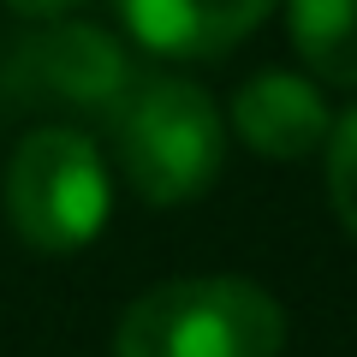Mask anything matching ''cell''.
Segmentation results:
<instances>
[{
	"instance_id": "cell-8",
	"label": "cell",
	"mask_w": 357,
	"mask_h": 357,
	"mask_svg": "<svg viewBox=\"0 0 357 357\" xmlns=\"http://www.w3.org/2000/svg\"><path fill=\"white\" fill-rule=\"evenodd\" d=\"M328 197H333V215L345 220V232L357 238V107L328 131Z\"/></svg>"
},
{
	"instance_id": "cell-3",
	"label": "cell",
	"mask_w": 357,
	"mask_h": 357,
	"mask_svg": "<svg viewBox=\"0 0 357 357\" xmlns=\"http://www.w3.org/2000/svg\"><path fill=\"white\" fill-rule=\"evenodd\" d=\"M114 185L96 143L72 126H42L18 143L6 167V215L18 238L42 256H72L107 227Z\"/></svg>"
},
{
	"instance_id": "cell-5",
	"label": "cell",
	"mask_w": 357,
	"mask_h": 357,
	"mask_svg": "<svg viewBox=\"0 0 357 357\" xmlns=\"http://www.w3.org/2000/svg\"><path fill=\"white\" fill-rule=\"evenodd\" d=\"M114 6L131 36L167 60H215L274 13V0H114Z\"/></svg>"
},
{
	"instance_id": "cell-2",
	"label": "cell",
	"mask_w": 357,
	"mask_h": 357,
	"mask_svg": "<svg viewBox=\"0 0 357 357\" xmlns=\"http://www.w3.org/2000/svg\"><path fill=\"white\" fill-rule=\"evenodd\" d=\"M114 143H119L126 178L161 208L203 197L215 185L220 161H227L220 107L191 77H143V84H131L126 102L114 107Z\"/></svg>"
},
{
	"instance_id": "cell-1",
	"label": "cell",
	"mask_w": 357,
	"mask_h": 357,
	"mask_svg": "<svg viewBox=\"0 0 357 357\" xmlns=\"http://www.w3.org/2000/svg\"><path fill=\"white\" fill-rule=\"evenodd\" d=\"M286 316L256 280H161L126 310L114 357H280Z\"/></svg>"
},
{
	"instance_id": "cell-9",
	"label": "cell",
	"mask_w": 357,
	"mask_h": 357,
	"mask_svg": "<svg viewBox=\"0 0 357 357\" xmlns=\"http://www.w3.org/2000/svg\"><path fill=\"white\" fill-rule=\"evenodd\" d=\"M6 6H13L18 18H48V24H54V18H66V13H72L77 0H6Z\"/></svg>"
},
{
	"instance_id": "cell-7",
	"label": "cell",
	"mask_w": 357,
	"mask_h": 357,
	"mask_svg": "<svg viewBox=\"0 0 357 357\" xmlns=\"http://www.w3.org/2000/svg\"><path fill=\"white\" fill-rule=\"evenodd\" d=\"M292 48L328 84H357V0H286Z\"/></svg>"
},
{
	"instance_id": "cell-6",
	"label": "cell",
	"mask_w": 357,
	"mask_h": 357,
	"mask_svg": "<svg viewBox=\"0 0 357 357\" xmlns=\"http://www.w3.org/2000/svg\"><path fill=\"white\" fill-rule=\"evenodd\" d=\"M232 126L268 161H298V155H316L333 131V114L321 102V89L310 77L292 72H256L232 102Z\"/></svg>"
},
{
	"instance_id": "cell-4",
	"label": "cell",
	"mask_w": 357,
	"mask_h": 357,
	"mask_svg": "<svg viewBox=\"0 0 357 357\" xmlns=\"http://www.w3.org/2000/svg\"><path fill=\"white\" fill-rule=\"evenodd\" d=\"M131 60L102 24H72V18H54L48 30L24 36L6 60V89H13L24 107L54 102L66 114H89V119H114V107L126 102Z\"/></svg>"
}]
</instances>
